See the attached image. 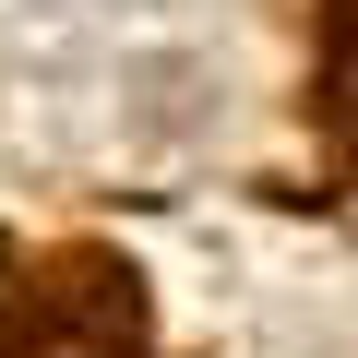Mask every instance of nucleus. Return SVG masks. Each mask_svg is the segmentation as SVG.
Wrapping results in <instances>:
<instances>
[{
	"label": "nucleus",
	"mask_w": 358,
	"mask_h": 358,
	"mask_svg": "<svg viewBox=\"0 0 358 358\" xmlns=\"http://www.w3.org/2000/svg\"><path fill=\"white\" fill-rule=\"evenodd\" d=\"M0 358H143V275L108 251H60V263L13 275Z\"/></svg>",
	"instance_id": "nucleus-1"
},
{
	"label": "nucleus",
	"mask_w": 358,
	"mask_h": 358,
	"mask_svg": "<svg viewBox=\"0 0 358 358\" xmlns=\"http://www.w3.org/2000/svg\"><path fill=\"white\" fill-rule=\"evenodd\" d=\"M322 108H334V143L358 155V0L334 13V60H322Z\"/></svg>",
	"instance_id": "nucleus-2"
}]
</instances>
